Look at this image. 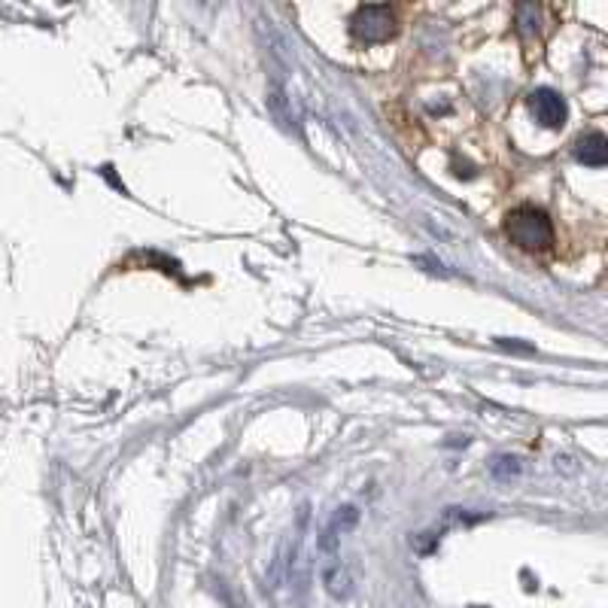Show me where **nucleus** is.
<instances>
[{
    "label": "nucleus",
    "instance_id": "10",
    "mask_svg": "<svg viewBox=\"0 0 608 608\" xmlns=\"http://www.w3.org/2000/svg\"><path fill=\"white\" fill-rule=\"evenodd\" d=\"M493 344H496L499 350H508V353H526V356L536 353V347L526 344V341H517V338H496Z\"/></svg>",
    "mask_w": 608,
    "mask_h": 608
},
{
    "label": "nucleus",
    "instance_id": "7",
    "mask_svg": "<svg viewBox=\"0 0 608 608\" xmlns=\"http://www.w3.org/2000/svg\"><path fill=\"white\" fill-rule=\"evenodd\" d=\"M517 28L523 37H536L542 31V7L536 4H520L517 7Z\"/></svg>",
    "mask_w": 608,
    "mask_h": 608
},
{
    "label": "nucleus",
    "instance_id": "2",
    "mask_svg": "<svg viewBox=\"0 0 608 608\" xmlns=\"http://www.w3.org/2000/svg\"><path fill=\"white\" fill-rule=\"evenodd\" d=\"M399 31L396 10L390 4H365L350 16V34L362 43H387Z\"/></svg>",
    "mask_w": 608,
    "mask_h": 608
},
{
    "label": "nucleus",
    "instance_id": "5",
    "mask_svg": "<svg viewBox=\"0 0 608 608\" xmlns=\"http://www.w3.org/2000/svg\"><path fill=\"white\" fill-rule=\"evenodd\" d=\"M575 159L587 168H608V137L599 131H590L578 137L575 143Z\"/></svg>",
    "mask_w": 608,
    "mask_h": 608
},
{
    "label": "nucleus",
    "instance_id": "4",
    "mask_svg": "<svg viewBox=\"0 0 608 608\" xmlns=\"http://www.w3.org/2000/svg\"><path fill=\"white\" fill-rule=\"evenodd\" d=\"M320 575H323V587L329 590V596H335V599H350V596H353L356 581H353V572L347 569L344 560H338V557H326Z\"/></svg>",
    "mask_w": 608,
    "mask_h": 608
},
{
    "label": "nucleus",
    "instance_id": "9",
    "mask_svg": "<svg viewBox=\"0 0 608 608\" xmlns=\"http://www.w3.org/2000/svg\"><path fill=\"white\" fill-rule=\"evenodd\" d=\"M490 475L499 478V481H508L514 475H520V460H517V456H511V453H499V456H493V460H490Z\"/></svg>",
    "mask_w": 608,
    "mask_h": 608
},
{
    "label": "nucleus",
    "instance_id": "1",
    "mask_svg": "<svg viewBox=\"0 0 608 608\" xmlns=\"http://www.w3.org/2000/svg\"><path fill=\"white\" fill-rule=\"evenodd\" d=\"M505 232L511 238V244L523 247V250H548L554 244V225L551 216L542 207L523 204L517 210H511L505 216Z\"/></svg>",
    "mask_w": 608,
    "mask_h": 608
},
{
    "label": "nucleus",
    "instance_id": "3",
    "mask_svg": "<svg viewBox=\"0 0 608 608\" xmlns=\"http://www.w3.org/2000/svg\"><path fill=\"white\" fill-rule=\"evenodd\" d=\"M529 110H532V116H536V122L542 128H551V131L563 128L566 119H569V107H566L563 95L554 92V89H536V92H532L529 95Z\"/></svg>",
    "mask_w": 608,
    "mask_h": 608
},
{
    "label": "nucleus",
    "instance_id": "6",
    "mask_svg": "<svg viewBox=\"0 0 608 608\" xmlns=\"http://www.w3.org/2000/svg\"><path fill=\"white\" fill-rule=\"evenodd\" d=\"M326 526H332L338 536H347V532H353L359 526V508L356 505H338L332 511V517L326 520Z\"/></svg>",
    "mask_w": 608,
    "mask_h": 608
},
{
    "label": "nucleus",
    "instance_id": "8",
    "mask_svg": "<svg viewBox=\"0 0 608 608\" xmlns=\"http://www.w3.org/2000/svg\"><path fill=\"white\" fill-rule=\"evenodd\" d=\"M268 110H271V116H274L283 128H295V113H292L289 98H286L283 92H271V98H268Z\"/></svg>",
    "mask_w": 608,
    "mask_h": 608
}]
</instances>
